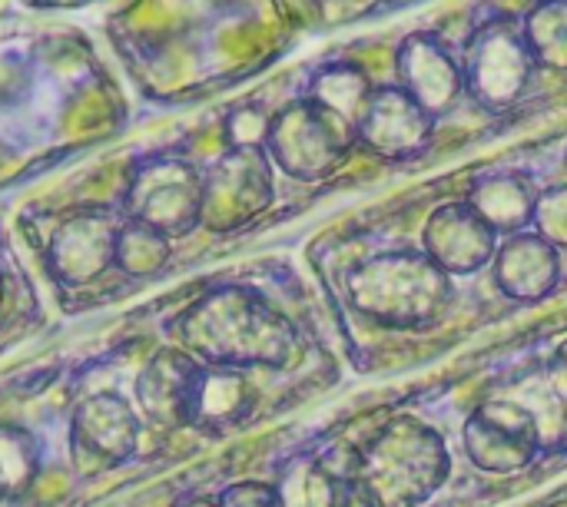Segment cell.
<instances>
[{
    "label": "cell",
    "instance_id": "obj_4",
    "mask_svg": "<svg viewBox=\"0 0 567 507\" xmlns=\"http://www.w3.org/2000/svg\"><path fill=\"white\" fill-rule=\"evenodd\" d=\"M7 3L23 13H76V10H90V7H100L110 0H7Z\"/></svg>",
    "mask_w": 567,
    "mask_h": 507
},
{
    "label": "cell",
    "instance_id": "obj_2",
    "mask_svg": "<svg viewBox=\"0 0 567 507\" xmlns=\"http://www.w3.org/2000/svg\"><path fill=\"white\" fill-rule=\"evenodd\" d=\"M100 33L140 100L189 103L259 63L272 0H116Z\"/></svg>",
    "mask_w": 567,
    "mask_h": 507
},
{
    "label": "cell",
    "instance_id": "obj_3",
    "mask_svg": "<svg viewBox=\"0 0 567 507\" xmlns=\"http://www.w3.org/2000/svg\"><path fill=\"white\" fill-rule=\"evenodd\" d=\"M435 458H442L439 438H419L415 428L405 432H392L385 435V442H379L365 462V485L369 495L382 505H405V501H419V495L425 492L405 468H422V472H435L442 475V465H435Z\"/></svg>",
    "mask_w": 567,
    "mask_h": 507
},
{
    "label": "cell",
    "instance_id": "obj_1",
    "mask_svg": "<svg viewBox=\"0 0 567 507\" xmlns=\"http://www.w3.org/2000/svg\"><path fill=\"white\" fill-rule=\"evenodd\" d=\"M126 123V90L86 27L0 17V186L50 169Z\"/></svg>",
    "mask_w": 567,
    "mask_h": 507
}]
</instances>
